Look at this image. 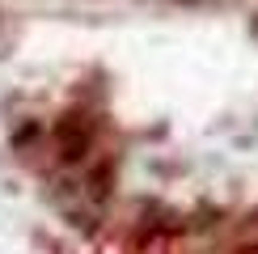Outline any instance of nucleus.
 I'll list each match as a JSON object with an SVG mask.
<instances>
[{"instance_id": "f257e3e1", "label": "nucleus", "mask_w": 258, "mask_h": 254, "mask_svg": "<svg viewBox=\"0 0 258 254\" xmlns=\"http://www.w3.org/2000/svg\"><path fill=\"white\" fill-rule=\"evenodd\" d=\"M55 140H59V157L68 165H77V161H85V153H89V127H85L77 114H68V119L55 127Z\"/></svg>"}, {"instance_id": "f03ea898", "label": "nucleus", "mask_w": 258, "mask_h": 254, "mask_svg": "<svg viewBox=\"0 0 258 254\" xmlns=\"http://www.w3.org/2000/svg\"><path fill=\"white\" fill-rule=\"evenodd\" d=\"M110 182H114V161H102L89 169V178H85V195L93 199V204H102L106 195H110Z\"/></svg>"}]
</instances>
